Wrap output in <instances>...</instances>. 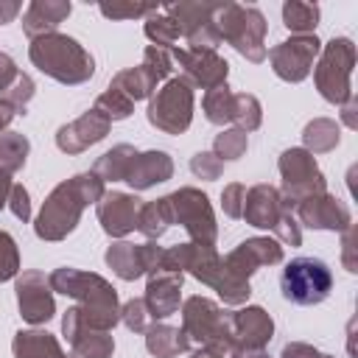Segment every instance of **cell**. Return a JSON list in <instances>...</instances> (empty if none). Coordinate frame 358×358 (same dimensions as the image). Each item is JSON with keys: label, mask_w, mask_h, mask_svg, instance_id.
<instances>
[{"label": "cell", "mask_w": 358, "mask_h": 358, "mask_svg": "<svg viewBox=\"0 0 358 358\" xmlns=\"http://www.w3.org/2000/svg\"><path fill=\"white\" fill-rule=\"evenodd\" d=\"M34 92H36L34 78H31L28 73H20L17 81H14L0 98L14 109V115H25V112H28V103H31V98H34Z\"/></svg>", "instance_id": "60d3db41"}, {"label": "cell", "mask_w": 358, "mask_h": 358, "mask_svg": "<svg viewBox=\"0 0 358 358\" xmlns=\"http://www.w3.org/2000/svg\"><path fill=\"white\" fill-rule=\"evenodd\" d=\"M28 59L39 73H45L48 78L67 84V87L84 84L95 73V59L90 56V50L78 39L59 34V31L31 39Z\"/></svg>", "instance_id": "277c9868"}, {"label": "cell", "mask_w": 358, "mask_h": 358, "mask_svg": "<svg viewBox=\"0 0 358 358\" xmlns=\"http://www.w3.org/2000/svg\"><path fill=\"white\" fill-rule=\"evenodd\" d=\"M171 59L182 67V78L190 87H201L204 92L213 87L227 84L229 64L224 56H218L210 48H171Z\"/></svg>", "instance_id": "9a60e30c"}, {"label": "cell", "mask_w": 358, "mask_h": 358, "mask_svg": "<svg viewBox=\"0 0 358 358\" xmlns=\"http://www.w3.org/2000/svg\"><path fill=\"white\" fill-rule=\"evenodd\" d=\"M17 291V308L20 316L28 324H45L56 316V302H53V288L48 282V277L36 268H28L22 274H17L14 282Z\"/></svg>", "instance_id": "2e32d148"}, {"label": "cell", "mask_w": 358, "mask_h": 358, "mask_svg": "<svg viewBox=\"0 0 358 358\" xmlns=\"http://www.w3.org/2000/svg\"><path fill=\"white\" fill-rule=\"evenodd\" d=\"M20 274V249H17V241L0 229V282L6 280H14Z\"/></svg>", "instance_id": "7bdbcfd3"}, {"label": "cell", "mask_w": 358, "mask_h": 358, "mask_svg": "<svg viewBox=\"0 0 358 358\" xmlns=\"http://www.w3.org/2000/svg\"><path fill=\"white\" fill-rule=\"evenodd\" d=\"M280 358H319V350L305 344V341H291V344L282 347Z\"/></svg>", "instance_id": "816d5d0a"}, {"label": "cell", "mask_w": 358, "mask_h": 358, "mask_svg": "<svg viewBox=\"0 0 358 358\" xmlns=\"http://www.w3.org/2000/svg\"><path fill=\"white\" fill-rule=\"evenodd\" d=\"M173 176V159L165 154V151H140L134 157V165L126 176V182L134 187V190H148L159 182H168Z\"/></svg>", "instance_id": "d4e9b609"}, {"label": "cell", "mask_w": 358, "mask_h": 358, "mask_svg": "<svg viewBox=\"0 0 358 358\" xmlns=\"http://www.w3.org/2000/svg\"><path fill=\"white\" fill-rule=\"evenodd\" d=\"M232 123H235V129H241L246 134L255 131L263 123V106H260V101L252 92H235V101H232Z\"/></svg>", "instance_id": "d590c367"}, {"label": "cell", "mask_w": 358, "mask_h": 358, "mask_svg": "<svg viewBox=\"0 0 358 358\" xmlns=\"http://www.w3.org/2000/svg\"><path fill=\"white\" fill-rule=\"evenodd\" d=\"M120 322H123L131 333H145V330L154 324V319H151L148 305H145V299H143V296L129 299L126 305H120Z\"/></svg>", "instance_id": "b9f144b4"}, {"label": "cell", "mask_w": 358, "mask_h": 358, "mask_svg": "<svg viewBox=\"0 0 358 358\" xmlns=\"http://www.w3.org/2000/svg\"><path fill=\"white\" fill-rule=\"evenodd\" d=\"M115 352V338L109 330H90L84 327L70 341V358H109Z\"/></svg>", "instance_id": "4dcf8cb0"}, {"label": "cell", "mask_w": 358, "mask_h": 358, "mask_svg": "<svg viewBox=\"0 0 358 358\" xmlns=\"http://www.w3.org/2000/svg\"><path fill=\"white\" fill-rule=\"evenodd\" d=\"M11 352L14 358H70L59 338L48 330H20L11 341Z\"/></svg>", "instance_id": "484cf974"}, {"label": "cell", "mask_w": 358, "mask_h": 358, "mask_svg": "<svg viewBox=\"0 0 358 358\" xmlns=\"http://www.w3.org/2000/svg\"><path fill=\"white\" fill-rule=\"evenodd\" d=\"M232 101H235V92H232L227 84L213 87V90H207L204 98H201V112H204V117H207L210 123L227 126V123H232Z\"/></svg>", "instance_id": "d6a6232c"}, {"label": "cell", "mask_w": 358, "mask_h": 358, "mask_svg": "<svg viewBox=\"0 0 358 358\" xmlns=\"http://www.w3.org/2000/svg\"><path fill=\"white\" fill-rule=\"evenodd\" d=\"M221 42H229L246 62L260 64L268 56L266 48V31L268 22L255 6H241V3H218L215 17H213Z\"/></svg>", "instance_id": "5b68a950"}, {"label": "cell", "mask_w": 358, "mask_h": 358, "mask_svg": "<svg viewBox=\"0 0 358 358\" xmlns=\"http://www.w3.org/2000/svg\"><path fill=\"white\" fill-rule=\"evenodd\" d=\"M11 120H14V109L0 98V134L8 129V123H11Z\"/></svg>", "instance_id": "9f6ffc18"}, {"label": "cell", "mask_w": 358, "mask_h": 358, "mask_svg": "<svg viewBox=\"0 0 358 358\" xmlns=\"http://www.w3.org/2000/svg\"><path fill=\"white\" fill-rule=\"evenodd\" d=\"M8 210H11L14 218H20L22 224L31 221V196H28V190H25L20 182L11 185V193H8Z\"/></svg>", "instance_id": "c3c4849f"}, {"label": "cell", "mask_w": 358, "mask_h": 358, "mask_svg": "<svg viewBox=\"0 0 358 358\" xmlns=\"http://www.w3.org/2000/svg\"><path fill=\"white\" fill-rule=\"evenodd\" d=\"M294 215L299 224L310 227V229H327V232H344L347 227H352V213L350 207L330 196V193H316L302 199L294 207Z\"/></svg>", "instance_id": "d6986e66"}, {"label": "cell", "mask_w": 358, "mask_h": 358, "mask_svg": "<svg viewBox=\"0 0 358 358\" xmlns=\"http://www.w3.org/2000/svg\"><path fill=\"white\" fill-rule=\"evenodd\" d=\"M319 62H313V81L319 95L333 103L341 106L352 98V67H355V45L350 36H333L330 42L322 45Z\"/></svg>", "instance_id": "52a82bcc"}, {"label": "cell", "mask_w": 358, "mask_h": 358, "mask_svg": "<svg viewBox=\"0 0 358 358\" xmlns=\"http://www.w3.org/2000/svg\"><path fill=\"white\" fill-rule=\"evenodd\" d=\"M271 232H274V238H277L280 243H285V246H299V243H302V229H299V221H296L294 210H285Z\"/></svg>", "instance_id": "bcb514c9"}, {"label": "cell", "mask_w": 358, "mask_h": 358, "mask_svg": "<svg viewBox=\"0 0 358 358\" xmlns=\"http://www.w3.org/2000/svg\"><path fill=\"white\" fill-rule=\"evenodd\" d=\"M190 171H193V176L213 182V179H218V176L224 173V162H221L213 151H199V154H193V159H190Z\"/></svg>", "instance_id": "f6af8a7d"}, {"label": "cell", "mask_w": 358, "mask_h": 358, "mask_svg": "<svg viewBox=\"0 0 358 358\" xmlns=\"http://www.w3.org/2000/svg\"><path fill=\"white\" fill-rule=\"evenodd\" d=\"M109 87L120 90L131 103H137V101H143V98H151V92H154V84H151V78L145 76V70H143L140 64L115 73V78L109 81Z\"/></svg>", "instance_id": "836d02e7"}, {"label": "cell", "mask_w": 358, "mask_h": 358, "mask_svg": "<svg viewBox=\"0 0 358 358\" xmlns=\"http://www.w3.org/2000/svg\"><path fill=\"white\" fill-rule=\"evenodd\" d=\"M17 76H20V67H17V62L8 56V53H3L0 50V95L17 81Z\"/></svg>", "instance_id": "f907efd6"}, {"label": "cell", "mask_w": 358, "mask_h": 358, "mask_svg": "<svg viewBox=\"0 0 358 358\" xmlns=\"http://www.w3.org/2000/svg\"><path fill=\"white\" fill-rule=\"evenodd\" d=\"M103 193H106V187H103V182H101L92 171L76 173V176L59 182V185L48 193V199H45V204H42L36 221H34L36 238L50 241V243L64 241V238L78 227L84 207L98 204V199H101Z\"/></svg>", "instance_id": "6da1fadb"}, {"label": "cell", "mask_w": 358, "mask_h": 358, "mask_svg": "<svg viewBox=\"0 0 358 358\" xmlns=\"http://www.w3.org/2000/svg\"><path fill=\"white\" fill-rule=\"evenodd\" d=\"M344 238H341V263H344V268L347 271H358V246H355V227H347L344 232H341Z\"/></svg>", "instance_id": "681fc988"}, {"label": "cell", "mask_w": 358, "mask_h": 358, "mask_svg": "<svg viewBox=\"0 0 358 358\" xmlns=\"http://www.w3.org/2000/svg\"><path fill=\"white\" fill-rule=\"evenodd\" d=\"M280 176H282V187H280V199L288 210H294L302 199L316 196V193H327V179L319 171L313 154H308L305 148H288L280 154Z\"/></svg>", "instance_id": "30bf717a"}, {"label": "cell", "mask_w": 358, "mask_h": 358, "mask_svg": "<svg viewBox=\"0 0 358 358\" xmlns=\"http://www.w3.org/2000/svg\"><path fill=\"white\" fill-rule=\"evenodd\" d=\"M190 358H224V355H221V352H215V350H207V347H199V350H196V352H193Z\"/></svg>", "instance_id": "6f0895ef"}, {"label": "cell", "mask_w": 358, "mask_h": 358, "mask_svg": "<svg viewBox=\"0 0 358 358\" xmlns=\"http://www.w3.org/2000/svg\"><path fill=\"white\" fill-rule=\"evenodd\" d=\"M145 350L154 358H173L179 352H187L190 350V341L185 338V333L179 327L165 324V322H154L145 330Z\"/></svg>", "instance_id": "83f0119b"}, {"label": "cell", "mask_w": 358, "mask_h": 358, "mask_svg": "<svg viewBox=\"0 0 358 358\" xmlns=\"http://www.w3.org/2000/svg\"><path fill=\"white\" fill-rule=\"evenodd\" d=\"M280 291L294 305H319L333 291V271L319 257H294L280 274Z\"/></svg>", "instance_id": "ba28073f"}, {"label": "cell", "mask_w": 358, "mask_h": 358, "mask_svg": "<svg viewBox=\"0 0 358 358\" xmlns=\"http://www.w3.org/2000/svg\"><path fill=\"white\" fill-rule=\"evenodd\" d=\"M109 129H112V123L98 109H87L81 117L59 126V131H56V148L64 151V154H81L90 145L101 143L109 134Z\"/></svg>", "instance_id": "44dd1931"}, {"label": "cell", "mask_w": 358, "mask_h": 358, "mask_svg": "<svg viewBox=\"0 0 358 358\" xmlns=\"http://www.w3.org/2000/svg\"><path fill=\"white\" fill-rule=\"evenodd\" d=\"M143 31H145V36L151 39V45L165 48V50H171V48L176 45V39L182 36V34H179V25H176L168 14H157V11L145 20Z\"/></svg>", "instance_id": "8d00e7d4"}, {"label": "cell", "mask_w": 358, "mask_h": 358, "mask_svg": "<svg viewBox=\"0 0 358 358\" xmlns=\"http://www.w3.org/2000/svg\"><path fill=\"white\" fill-rule=\"evenodd\" d=\"M243 199H246V187L241 182H232L221 190V210L229 218H241L243 215Z\"/></svg>", "instance_id": "7dc6e473"}, {"label": "cell", "mask_w": 358, "mask_h": 358, "mask_svg": "<svg viewBox=\"0 0 358 358\" xmlns=\"http://www.w3.org/2000/svg\"><path fill=\"white\" fill-rule=\"evenodd\" d=\"M11 173H6V171H0V210L8 204V193H11Z\"/></svg>", "instance_id": "11a10c76"}, {"label": "cell", "mask_w": 358, "mask_h": 358, "mask_svg": "<svg viewBox=\"0 0 358 358\" xmlns=\"http://www.w3.org/2000/svg\"><path fill=\"white\" fill-rule=\"evenodd\" d=\"M190 347H207L221 352L224 358L235 355L229 336V310L207 296H187L182 302V327Z\"/></svg>", "instance_id": "8992f818"}, {"label": "cell", "mask_w": 358, "mask_h": 358, "mask_svg": "<svg viewBox=\"0 0 358 358\" xmlns=\"http://www.w3.org/2000/svg\"><path fill=\"white\" fill-rule=\"evenodd\" d=\"M182 282H185V274H179V271H154V274H148L143 299H145L148 313H151L154 322H162V319H168L179 310Z\"/></svg>", "instance_id": "7402d4cb"}, {"label": "cell", "mask_w": 358, "mask_h": 358, "mask_svg": "<svg viewBox=\"0 0 358 358\" xmlns=\"http://www.w3.org/2000/svg\"><path fill=\"white\" fill-rule=\"evenodd\" d=\"M168 204H171L173 224L185 227V232L190 235L193 243L215 246L218 224H215V213L210 207L207 193H201L199 187H179L168 196Z\"/></svg>", "instance_id": "8fae6325"}, {"label": "cell", "mask_w": 358, "mask_h": 358, "mask_svg": "<svg viewBox=\"0 0 358 358\" xmlns=\"http://www.w3.org/2000/svg\"><path fill=\"white\" fill-rule=\"evenodd\" d=\"M98 11L109 20H134V17H151L157 6L148 3H101Z\"/></svg>", "instance_id": "ee69618b"}, {"label": "cell", "mask_w": 358, "mask_h": 358, "mask_svg": "<svg viewBox=\"0 0 358 358\" xmlns=\"http://www.w3.org/2000/svg\"><path fill=\"white\" fill-rule=\"evenodd\" d=\"M249 148V134L241 131V129H224L221 134H215L213 140V154L221 159V162H232V159H241Z\"/></svg>", "instance_id": "74e56055"}, {"label": "cell", "mask_w": 358, "mask_h": 358, "mask_svg": "<svg viewBox=\"0 0 358 358\" xmlns=\"http://www.w3.org/2000/svg\"><path fill=\"white\" fill-rule=\"evenodd\" d=\"M229 336H232V347H235L232 358H238L243 352L266 350V344L274 336V319L260 305H246V308L229 313Z\"/></svg>", "instance_id": "e0dca14e"}, {"label": "cell", "mask_w": 358, "mask_h": 358, "mask_svg": "<svg viewBox=\"0 0 358 358\" xmlns=\"http://www.w3.org/2000/svg\"><path fill=\"white\" fill-rule=\"evenodd\" d=\"M92 109H98L109 123H115V120H126V117L134 112V103H131L120 90L106 87V90L95 98V106H92Z\"/></svg>", "instance_id": "f35d334b"}, {"label": "cell", "mask_w": 358, "mask_h": 358, "mask_svg": "<svg viewBox=\"0 0 358 358\" xmlns=\"http://www.w3.org/2000/svg\"><path fill=\"white\" fill-rule=\"evenodd\" d=\"M48 282H50L53 291H59L64 296H73L78 302L76 308L81 313V322L90 330H109L112 333V327L120 322L117 291L101 274L62 266V268L50 271Z\"/></svg>", "instance_id": "3957f363"}, {"label": "cell", "mask_w": 358, "mask_h": 358, "mask_svg": "<svg viewBox=\"0 0 358 358\" xmlns=\"http://www.w3.org/2000/svg\"><path fill=\"white\" fill-rule=\"evenodd\" d=\"M218 3H196V0H182L165 6V14L179 25V34L187 39V48H210L221 42L218 28L213 22Z\"/></svg>", "instance_id": "4fadbf2b"}, {"label": "cell", "mask_w": 358, "mask_h": 358, "mask_svg": "<svg viewBox=\"0 0 358 358\" xmlns=\"http://www.w3.org/2000/svg\"><path fill=\"white\" fill-rule=\"evenodd\" d=\"M322 50V42L316 39V34H302V36H291L280 45H274L268 50V62L277 78L288 81V84H299L310 76L313 62Z\"/></svg>", "instance_id": "7c38bea8"}, {"label": "cell", "mask_w": 358, "mask_h": 358, "mask_svg": "<svg viewBox=\"0 0 358 358\" xmlns=\"http://www.w3.org/2000/svg\"><path fill=\"white\" fill-rule=\"evenodd\" d=\"M162 255L165 249L157 246V241H145V243H129V241H117L106 249L103 260L106 266L123 280V282H134L143 274H154L162 268Z\"/></svg>", "instance_id": "5bb4252c"}, {"label": "cell", "mask_w": 358, "mask_h": 358, "mask_svg": "<svg viewBox=\"0 0 358 358\" xmlns=\"http://www.w3.org/2000/svg\"><path fill=\"white\" fill-rule=\"evenodd\" d=\"M277 263H282V243L268 235L246 238L224 257V266L238 280H249L260 266H277Z\"/></svg>", "instance_id": "ac0fdd59"}, {"label": "cell", "mask_w": 358, "mask_h": 358, "mask_svg": "<svg viewBox=\"0 0 358 358\" xmlns=\"http://www.w3.org/2000/svg\"><path fill=\"white\" fill-rule=\"evenodd\" d=\"M143 201L134 193H123V190H106L98 204V224L109 238H126L129 232L137 229V215H140Z\"/></svg>", "instance_id": "ffe728a7"}, {"label": "cell", "mask_w": 358, "mask_h": 358, "mask_svg": "<svg viewBox=\"0 0 358 358\" xmlns=\"http://www.w3.org/2000/svg\"><path fill=\"white\" fill-rule=\"evenodd\" d=\"M28 151H31V143H28L25 134H20V131H3L0 134V171L17 173L25 165Z\"/></svg>", "instance_id": "e575fe53"}, {"label": "cell", "mask_w": 358, "mask_h": 358, "mask_svg": "<svg viewBox=\"0 0 358 358\" xmlns=\"http://www.w3.org/2000/svg\"><path fill=\"white\" fill-rule=\"evenodd\" d=\"M319 358H333V355H324V352H319Z\"/></svg>", "instance_id": "91938a15"}, {"label": "cell", "mask_w": 358, "mask_h": 358, "mask_svg": "<svg viewBox=\"0 0 358 358\" xmlns=\"http://www.w3.org/2000/svg\"><path fill=\"white\" fill-rule=\"evenodd\" d=\"M137 154H140V151H137L134 145L120 143V145L109 148L106 154H101V157L95 159L92 173H95L103 185H106V182H126V176H129V171H131Z\"/></svg>", "instance_id": "4316f807"}, {"label": "cell", "mask_w": 358, "mask_h": 358, "mask_svg": "<svg viewBox=\"0 0 358 358\" xmlns=\"http://www.w3.org/2000/svg\"><path fill=\"white\" fill-rule=\"evenodd\" d=\"M288 207L282 204L280 199V190L274 185H255L246 190V199H243V215L249 227H257V229H274L280 215L285 213Z\"/></svg>", "instance_id": "603a6c76"}, {"label": "cell", "mask_w": 358, "mask_h": 358, "mask_svg": "<svg viewBox=\"0 0 358 358\" xmlns=\"http://www.w3.org/2000/svg\"><path fill=\"white\" fill-rule=\"evenodd\" d=\"M73 3L70 0H31L28 8L22 11V31L28 39L56 34L59 25L70 17Z\"/></svg>", "instance_id": "cb8c5ba5"}, {"label": "cell", "mask_w": 358, "mask_h": 358, "mask_svg": "<svg viewBox=\"0 0 358 358\" xmlns=\"http://www.w3.org/2000/svg\"><path fill=\"white\" fill-rule=\"evenodd\" d=\"M159 271H179V274L196 277L199 282L215 288L218 296L224 299V305H243L252 294L249 280H238L224 266V257L215 252V246H201L193 241L165 249Z\"/></svg>", "instance_id": "7a4b0ae2"}, {"label": "cell", "mask_w": 358, "mask_h": 358, "mask_svg": "<svg viewBox=\"0 0 358 358\" xmlns=\"http://www.w3.org/2000/svg\"><path fill=\"white\" fill-rule=\"evenodd\" d=\"M341 120H344V126H347V129H358V115H355V95H352L347 103H341Z\"/></svg>", "instance_id": "db71d44e"}, {"label": "cell", "mask_w": 358, "mask_h": 358, "mask_svg": "<svg viewBox=\"0 0 358 358\" xmlns=\"http://www.w3.org/2000/svg\"><path fill=\"white\" fill-rule=\"evenodd\" d=\"M173 224L171 218V204H168V196L162 199H154V201H145L140 207V215H137V229L148 238V241H157L168 232V227Z\"/></svg>", "instance_id": "f546056e"}, {"label": "cell", "mask_w": 358, "mask_h": 358, "mask_svg": "<svg viewBox=\"0 0 358 358\" xmlns=\"http://www.w3.org/2000/svg\"><path fill=\"white\" fill-rule=\"evenodd\" d=\"M282 25L291 31V36L313 34L319 25V6L302 3V0H285L282 3Z\"/></svg>", "instance_id": "1f68e13d"}, {"label": "cell", "mask_w": 358, "mask_h": 358, "mask_svg": "<svg viewBox=\"0 0 358 358\" xmlns=\"http://www.w3.org/2000/svg\"><path fill=\"white\" fill-rule=\"evenodd\" d=\"M145 117L154 129L165 131V134H182L190 129L193 120V87L176 76L168 78L148 101Z\"/></svg>", "instance_id": "9c48e42d"}, {"label": "cell", "mask_w": 358, "mask_h": 358, "mask_svg": "<svg viewBox=\"0 0 358 358\" xmlns=\"http://www.w3.org/2000/svg\"><path fill=\"white\" fill-rule=\"evenodd\" d=\"M20 11H22V6H20L17 0H0V25L14 22Z\"/></svg>", "instance_id": "f5cc1de1"}, {"label": "cell", "mask_w": 358, "mask_h": 358, "mask_svg": "<svg viewBox=\"0 0 358 358\" xmlns=\"http://www.w3.org/2000/svg\"><path fill=\"white\" fill-rule=\"evenodd\" d=\"M238 358H271V355H266L263 350H255V352H243V355H238Z\"/></svg>", "instance_id": "680465c9"}, {"label": "cell", "mask_w": 358, "mask_h": 358, "mask_svg": "<svg viewBox=\"0 0 358 358\" xmlns=\"http://www.w3.org/2000/svg\"><path fill=\"white\" fill-rule=\"evenodd\" d=\"M140 67L145 70V76L151 78L154 87H157L159 81H168V76H171V70H173L171 50L157 48V45H148V48L143 50V62H140Z\"/></svg>", "instance_id": "ab89813d"}, {"label": "cell", "mask_w": 358, "mask_h": 358, "mask_svg": "<svg viewBox=\"0 0 358 358\" xmlns=\"http://www.w3.org/2000/svg\"><path fill=\"white\" fill-rule=\"evenodd\" d=\"M341 140V126L333 117H313L305 129H302V148L308 154H327L338 145Z\"/></svg>", "instance_id": "f1b7e54d"}]
</instances>
